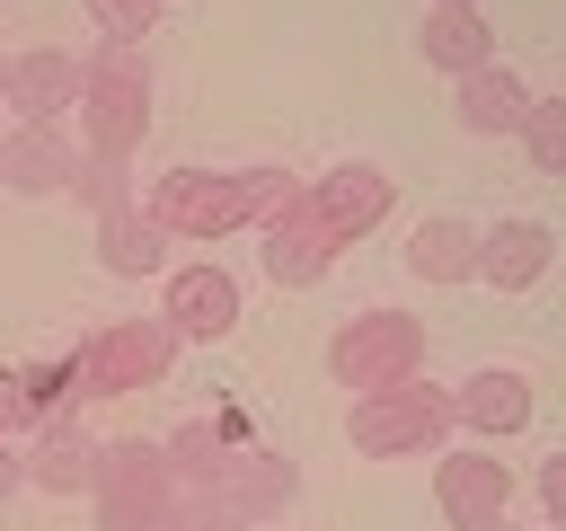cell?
I'll return each mask as SVG.
<instances>
[{"mask_svg":"<svg viewBox=\"0 0 566 531\" xmlns=\"http://www.w3.org/2000/svg\"><path fill=\"white\" fill-rule=\"evenodd\" d=\"M283 195H292L283 168H168L142 212H150L168 239H203V248H212V239H230V230H256Z\"/></svg>","mask_w":566,"mask_h":531,"instance_id":"obj_1","label":"cell"},{"mask_svg":"<svg viewBox=\"0 0 566 531\" xmlns=\"http://www.w3.org/2000/svg\"><path fill=\"white\" fill-rule=\"evenodd\" d=\"M71 115H80V150L133 159L142 133H150V53L97 35V44L80 53V97H71Z\"/></svg>","mask_w":566,"mask_h":531,"instance_id":"obj_2","label":"cell"},{"mask_svg":"<svg viewBox=\"0 0 566 531\" xmlns=\"http://www.w3.org/2000/svg\"><path fill=\"white\" fill-rule=\"evenodd\" d=\"M88 496H97V531H177L186 522V487H177V469H168V451L159 442H97V478H88Z\"/></svg>","mask_w":566,"mask_h":531,"instance_id":"obj_3","label":"cell"},{"mask_svg":"<svg viewBox=\"0 0 566 531\" xmlns=\"http://www.w3.org/2000/svg\"><path fill=\"white\" fill-rule=\"evenodd\" d=\"M451 425H460V416H451V389H433L424 372L398 381V389H363V398L345 407V442H354L363 460H416V451H442Z\"/></svg>","mask_w":566,"mask_h":531,"instance_id":"obj_4","label":"cell"},{"mask_svg":"<svg viewBox=\"0 0 566 531\" xmlns=\"http://www.w3.org/2000/svg\"><path fill=\"white\" fill-rule=\"evenodd\" d=\"M177 363V336L168 319H106L71 345V381L80 398H133V389H159Z\"/></svg>","mask_w":566,"mask_h":531,"instance_id":"obj_5","label":"cell"},{"mask_svg":"<svg viewBox=\"0 0 566 531\" xmlns=\"http://www.w3.org/2000/svg\"><path fill=\"white\" fill-rule=\"evenodd\" d=\"M327 372H336V389H398V381H416L424 372V319H407V310H363V319H345L336 336H327Z\"/></svg>","mask_w":566,"mask_h":531,"instance_id":"obj_6","label":"cell"},{"mask_svg":"<svg viewBox=\"0 0 566 531\" xmlns=\"http://www.w3.org/2000/svg\"><path fill=\"white\" fill-rule=\"evenodd\" d=\"M292 496H301V469H292V451H265V442H230L203 487V504H221L239 522H283Z\"/></svg>","mask_w":566,"mask_h":531,"instance_id":"obj_7","label":"cell"},{"mask_svg":"<svg viewBox=\"0 0 566 531\" xmlns=\"http://www.w3.org/2000/svg\"><path fill=\"white\" fill-rule=\"evenodd\" d=\"M310 195V212L327 221V239L336 248H354V239H371L380 221H389V204H398V177L389 168H371V159H345V168H327L318 186H301Z\"/></svg>","mask_w":566,"mask_h":531,"instance_id":"obj_8","label":"cell"},{"mask_svg":"<svg viewBox=\"0 0 566 531\" xmlns=\"http://www.w3.org/2000/svg\"><path fill=\"white\" fill-rule=\"evenodd\" d=\"M256 239H265V274H274L283 292H310V283H327V266H336V239H327V221L310 212L301 186L256 221Z\"/></svg>","mask_w":566,"mask_h":531,"instance_id":"obj_9","label":"cell"},{"mask_svg":"<svg viewBox=\"0 0 566 531\" xmlns=\"http://www.w3.org/2000/svg\"><path fill=\"white\" fill-rule=\"evenodd\" d=\"M159 319H168V336L177 345H221L230 327H239V274L230 266H177L168 274V292H159Z\"/></svg>","mask_w":566,"mask_h":531,"instance_id":"obj_10","label":"cell"},{"mask_svg":"<svg viewBox=\"0 0 566 531\" xmlns=\"http://www.w3.org/2000/svg\"><path fill=\"white\" fill-rule=\"evenodd\" d=\"M433 504H442L451 531H486V522H504V504H513V469H504L495 451H442V460H433Z\"/></svg>","mask_w":566,"mask_h":531,"instance_id":"obj_11","label":"cell"},{"mask_svg":"<svg viewBox=\"0 0 566 531\" xmlns=\"http://www.w3.org/2000/svg\"><path fill=\"white\" fill-rule=\"evenodd\" d=\"M548 266H557V230H548V221L504 212L495 230H478V274H486L495 292H531Z\"/></svg>","mask_w":566,"mask_h":531,"instance_id":"obj_12","label":"cell"},{"mask_svg":"<svg viewBox=\"0 0 566 531\" xmlns=\"http://www.w3.org/2000/svg\"><path fill=\"white\" fill-rule=\"evenodd\" d=\"M18 460H27V487H44V496H88V478H97V434L62 407V416L35 425V442H27Z\"/></svg>","mask_w":566,"mask_h":531,"instance_id":"obj_13","label":"cell"},{"mask_svg":"<svg viewBox=\"0 0 566 531\" xmlns=\"http://www.w3.org/2000/svg\"><path fill=\"white\" fill-rule=\"evenodd\" d=\"M451 416H460L469 434H486V442L522 434V425H531V372H513V363H478V372L451 389Z\"/></svg>","mask_w":566,"mask_h":531,"instance_id":"obj_14","label":"cell"},{"mask_svg":"<svg viewBox=\"0 0 566 531\" xmlns=\"http://www.w3.org/2000/svg\"><path fill=\"white\" fill-rule=\"evenodd\" d=\"M71 168H80V142H71L62 124H18V133H0V186H9V195H62Z\"/></svg>","mask_w":566,"mask_h":531,"instance_id":"obj_15","label":"cell"},{"mask_svg":"<svg viewBox=\"0 0 566 531\" xmlns=\"http://www.w3.org/2000/svg\"><path fill=\"white\" fill-rule=\"evenodd\" d=\"M451 115H460V133H478V142H504V133H522V115H531V88H522L504 62H478V71H460V80H451Z\"/></svg>","mask_w":566,"mask_h":531,"instance_id":"obj_16","label":"cell"},{"mask_svg":"<svg viewBox=\"0 0 566 531\" xmlns=\"http://www.w3.org/2000/svg\"><path fill=\"white\" fill-rule=\"evenodd\" d=\"M0 97L18 106V124H62V106L80 97V62L53 53V44H35V53H18L0 71Z\"/></svg>","mask_w":566,"mask_h":531,"instance_id":"obj_17","label":"cell"},{"mask_svg":"<svg viewBox=\"0 0 566 531\" xmlns=\"http://www.w3.org/2000/svg\"><path fill=\"white\" fill-rule=\"evenodd\" d=\"M71 398H80L71 354H62V363H9V372H0V442H9V434H35V425L62 416Z\"/></svg>","mask_w":566,"mask_h":531,"instance_id":"obj_18","label":"cell"},{"mask_svg":"<svg viewBox=\"0 0 566 531\" xmlns=\"http://www.w3.org/2000/svg\"><path fill=\"white\" fill-rule=\"evenodd\" d=\"M97 266L124 274V283H142V274L168 266V230H159L142 204H115V212H97Z\"/></svg>","mask_w":566,"mask_h":531,"instance_id":"obj_19","label":"cell"},{"mask_svg":"<svg viewBox=\"0 0 566 531\" xmlns=\"http://www.w3.org/2000/svg\"><path fill=\"white\" fill-rule=\"evenodd\" d=\"M407 274H416V283H469V274H478V230L451 221V212L416 221V230H407Z\"/></svg>","mask_w":566,"mask_h":531,"instance_id":"obj_20","label":"cell"},{"mask_svg":"<svg viewBox=\"0 0 566 531\" xmlns=\"http://www.w3.org/2000/svg\"><path fill=\"white\" fill-rule=\"evenodd\" d=\"M424 62L433 71H478V62H495V35H486V18L478 9H424Z\"/></svg>","mask_w":566,"mask_h":531,"instance_id":"obj_21","label":"cell"},{"mask_svg":"<svg viewBox=\"0 0 566 531\" xmlns=\"http://www.w3.org/2000/svg\"><path fill=\"white\" fill-rule=\"evenodd\" d=\"M230 442H239V434H230V425H212V416H186V425H177V434H168V442H159V451H168V469H177V487H186V496H203V487H212V469H221V451H230Z\"/></svg>","mask_w":566,"mask_h":531,"instance_id":"obj_22","label":"cell"},{"mask_svg":"<svg viewBox=\"0 0 566 531\" xmlns=\"http://www.w3.org/2000/svg\"><path fill=\"white\" fill-rule=\"evenodd\" d=\"M522 150H531V168L539 177H566V97H531V115H522V133H513Z\"/></svg>","mask_w":566,"mask_h":531,"instance_id":"obj_23","label":"cell"},{"mask_svg":"<svg viewBox=\"0 0 566 531\" xmlns=\"http://www.w3.org/2000/svg\"><path fill=\"white\" fill-rule=\"evenodd\" d=\"M62 195H80V204L115 212V204H133V159H97V150H80V168H71V186H62Z\"/></svg>","mask_w":566,"mask_h":531,"instance_id":"obj_24","label":"cell"},{"mask_svg":"<svg viewBox=\"0 0 566 531\" xmlns=\"http://www.w3.org/2000/svg\"><path fill=\"white\" fill-rule=\"evenodd\" d=\"M159 9H168V0H88V27L115 35V44H142V35L159 27Z\"/></svg>","mask_w":566,"mask_h":531,"instance_id":"obj_25","label":"cell"},{"mask_svg":"<svg viewBox=\"0 0 566 531\" xmlns=\"http://www.w3.org/2000/svg\"><path fill=\"white\" fill-rule=\"evenodd\" d=\"M539 504H548V522H566V451L539 460Z\"/></svg>","mask_w":566,"mask_h":531,"instance_id":"obj_26","label":"cell"},{"mask_svg":"<svg viewBox=\"0 0 566 531\" xmlns=\"http://www.w3.org/2000/svg\"><path fill=\"white\" fill-rule=\"evenodd\" d=\"M177 531H256V522H239V513H221V504H203V496H195Z\"/></svg>","mask_w":566,"mask_h":531,"instance_id":"obj_27","label":"cell"},{"mask_svg":"<svg viewBox=\"0 0 566 531\" xmlns=\"http://www.w3.org/2000/svg\"><path fill=\"white\" fill-rule=\"evenodd\" d=\"M18 487H27V460H18V451H9V442H0V504H9V496H18Z\"/></svg>","mask_w":566,"mask_h":531,"instance_id":"obj_28","label":"cell"},{"mask_svg":"<svg viewBox=\"0 0 566 531\" xmlns=\"http://www.w3.org/2000/svg\"><path fill=\"white\" fill-rule=\"evenodd\" d=\"M433 9H478V0H433Z\"/></svg>","mask_w":566,"mask_h":531,"instance_id":"obj_29","label":"cell"},{"mask_svg":"<svg viewBox=\"0 0 566 531\" xmlns=\"http://www.w3.org/2000/svg\"><path fill=\"white\" fill-rule=\"evenodd\" d=\"M486 531H513V522H486Z\"/></svg>","mask_w":566,"mask_h":531,"instance_id":"obj_30","label":"cell"},{"mask_svg":"<svg viewBox=\"0 0 566 531\" xmlns=\"http://www.w3.org/2000/svg\"><path fill=\"white\" fill-rule=\"evenodd\" d=\"M548 531H566V522H548Z\"/></svg>","mask_w":566,"mask_h":531,"instance_id":"obj_31","label":"cell"},{"mask_svg":"<svg viewBox=\"0 0 566 531\" xmlns=\"http://www.w3.org/2000/svg\"><path fill=\"white\" fill-rule=\"evenodd\" d=\"M0 71H9V62H0Z\"/></svg>","mask_w":566,"mask_h":531,"instance_id":"obj_32","label":"cell"}]
</instances>
